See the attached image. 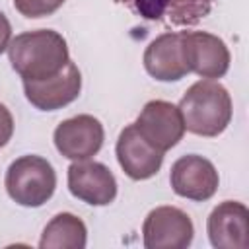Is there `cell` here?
I'll return each mask as SVG.
<instances>
[{
  "instance_id": "obj_1",
  "label": "cell",
  "mask_w": 249,
  "mask_h": 249,
  "mask_svg": "<svg viewBox=\"0 0 249 249\" xmlns=\"http://www.w3.org/2000/svg\"><path fill=\"white\" fill-rule=\"evenodd\" d=\"M8 58L21 80H45L58 74L70 60L66 39L54 29H35L16 35Z\"/></svg>"
},
{
  "instance_id": "obj_2",
  "label": "cell",
  "mask_w": 249,
  "mask_h": 249,
  "mask_svg": "<svg viewBox=\"0 0 249 249\" xmlns=\"http://www.w3.org/2000/svg\"><path fill=\"white\" fill-rule=\"evenodd\" d=\"M185 130L196 136H218L231 121V97L228 89L214 80L195 82L179 101Z\"/></svg>"
},
{
  "instance_id": "obj_3",
  "label": "cell",
  "mask_w": 249,
  "mask_h": 249,
  "mask_svg": "<svg viewBox=\"0 0 249 249\" xmlns=\"http://www.w3.org/2000/svg\"><path fill=\"white\" fill-rule=\"evenodd\" d=\"M4 185L14 202L19 206L37 208L53 196L56 189V173L45 158L29 154L10 163Z\"/></svg>"
},
{
  "instance_id": "obj_4",
  "label": "cell",
  "mask_w": 249,
  "mask_h": 249,
  "mask_svg": "<svg viewBox=\"0 0 249 249\" xmlns=\"http://www.w3.org/2000/svg\"><path fill=\"white\" fill-rule=\"evenodd\" d=\"M195 235L193 222L187 212L175 206H158L148 212L142 224V239L146 249H185Z\"/></svg>"
},
{
  "instance_id": "obj_5",
  "label": "cell",
  "mask_w": 249,
  "mask_h": 249,
  "mask_svg": "<svg viewBox=\"0 0 249 249\" xmlns=\"http://www.w3.org/2000/svg\"><path fill=\"white\" fill-rule=\"evenodd\" d=\"M169 183L175 195L189 200H208L218 191V171L214 163L202 156L189 154L175 160L169 171Z\"/></svg>"
},
{
  "instance_id": "obj_6",
  "label": "cell",
  "mask_w": 249,
  "mask_h": 249,
  "mask_svg": "<svg viewBox=\"0 0 249 249\" xmlns=\"http://www.w3.org/2000/svg\"><path fill=\"white\" fill-rule=\"evenodd\" d=\"M183 53L189 72L204 80H216L226 76L230 68V51L226 43L208 31H181Z\"/></svg>"
},
{
  "instance_id": "obj_7",
  "label": "cell",
  "mask_w": 249,
  "mask_h": 249,
  "mask_svg": "<svg viewBox=\"0 0 249 249\" xmlns=\"http://www.w3.org/2000/svg\"><path fill=\"white\" fill-rule=\"evenodd\" d=\"M82 89V74L78 66L68 60L66 66L45 80H23L27 101L39 111H56L72 103Z\"/></svg>"
},
{
  "instance_id": "obj_8",
  "label": "cell",
  "mask_w": 249,
  "mask_h": 249,
  "mask_svg": "<svg viewBox=\"0 0 249 249\" xmlns=\"http://www.w3.org/2000/svg\"><path fill=\"white\" fill-rule=\"evenodd\" d=\"M134 124L138 132L163 154L171 150L185 134V124L179 107L163 99L148 101Z\"/></svg>"
},
{
  "instance_id": "obj_9",
  "label": "cell",
  "mask_w": 249,
  "mask_h": 249,
  "mask_svg": "<svg viewBox=\"0 0 249 249\" xmlns=\"http://www.w3.org/2000/svg\"><path fill=\"white\" fill-rule=\"evenodd\" d=\"M103 124L91 115H76L72 119L62 121L53 134L56 150L72 160H89L103 146Z\"/></svg>"
},
{
  "instance_id": "obj_10",
  "label": "cell",
  "mask_w": 249,
  "mask_h": 249,
  "mask_svg": "<svg viewBox=\"0 0 249 249\" xmlns=\"http://www.w3.org/2000/svg\"><path fill=\"white\" fill-rule=\"evenodd\" d=\"M68 189L86 204L107 206L117 196V179L107 165L78 160L68 167Z\"/></svg>"
},
{
  "instance_id": "obj_11",
  "label": "cell",
  "mask_w": 249,
  "mask_h": 249,
  "mask_svg": "<svg viewBox=\"0 0 249 249\" xmlns=\"http://www.w3.org/2000/svg\"><path fill=\"white\" fill-rule=\"evenodd\" d=\"M206 231L216 249H247L249 247V212L237 200H224L208 216Z\"/></svg>"
},
{
  "instance_id": "obj_12",
  "label": "cell",
  "mask_w": 249,
  "mask_h": 249,
  "mask_svg": "<svg viewBox=\"0 0 249 249\" xmlns=\"http://www.w3.org/2000/svg\"><path fill=\"white\" fill-rule=\"evenodd\" d=\"M115 152L119 165L134 181H144L154 177L163 163V152L154 148L138 132L136 124H128L121 130Z\"/></svg>"
},
{
  "instance_id": "obj_13",
  "label": "cell",
  "mask_w": 249,
  "mask_h": 249,
  "mask_svg": "<svg viewBox=\"0 0 249 249\" xmlns=\"http://www.w3.org/2000/svg\"><path fill=\"white\" fill-rule=\"evenodd\" d=\"M146 72L160 82H177L189 74L185 53H183V33L169 31L156 37L144 51Z\"/></svg>"
},
{
  "instance_id": "obj_14",
  "label": "cell",
  "mask_w": 249,
  "mask_h": 249,
  "mask_svg": "<svg viewBox=\"0 0 249 249\" xmlns=\"http://www.w3.org/2000/svg\"><path fill=\"white\" fill-rule=\"evenodd\" d=\"M86 243H88L86 224L70 212L56 214L45 226L39 239L41 249H84Z\"/></svg>"
},
{
  "instance_id": "obj_15",
  "label": "cell",
  "mask_w": 249,
  "mask_h": 249,
  "mask_svg": "<svg viewBox=\"0 0 249 249\" xmlns=\"http://www.w3.org/2000/svg\"><path fill=\"white\" fill-rule=\"evenodd\" d=\"M212 4L214 0H169L165 16L177 27H191L208 16Z\"/></svg>"
},
{
  "instance_id": "obj_16",
  "label": "cell",
  "mask_w": 249,
  "mask_h": 249,
  "mask_svg": "<svg viewBox=\"0 0 249 249\" xmlns=\"http://www.w3.org/2000/svg\"><path fill=\"white\" fill-rule=\"evenodd\" d=\"M66 0H14V8L25 18H45L54 14Z\"/></svg>"
},
{
  "instance_id": "obj_17",
  "label": "cell",
  "mask_w": 249,
  "mask_h": 249,
  "mask_svg": "<svg viewBox=\"0 0 249 249\" xmlns=\"http://www.w3.org/2000/svg\"><path fill=\"white\" fill-rule=\"evenodd\" d=\"M136 10L146 19H161L167 12L169 0H132Z\"/></svg>"
},
{
  "instance_id": "obj_18",
  "label": "cell",
  "mask_w": 249,
  "mask_h": 249,
  "mask_svg": "<svg viewBox=\"0 0 249 249\" xmlns=\"http://www.w3.org/2000/svg\"><path fill=\"white\" fill-rule=\"evenodd\" d=\"M14 134V117L10 113V109L0 103V148H4Z\"/></svg>"
},
{
  "instance_id": "obj_19",
  "label": "cell",
  "mask_w": 249,
  "mask_h": 249,
  "mask_svg": "<svg viewBox=\"0 0 249 249\" xmlns=\"http://www.w3.org/2000/svg\"><path fill=\"white\" fill-rule=\"evenodd\" d=\"M10 41H12V25H10L8 18L0 12V54L8 49Z\"/></svg>"
}]
</instances>
